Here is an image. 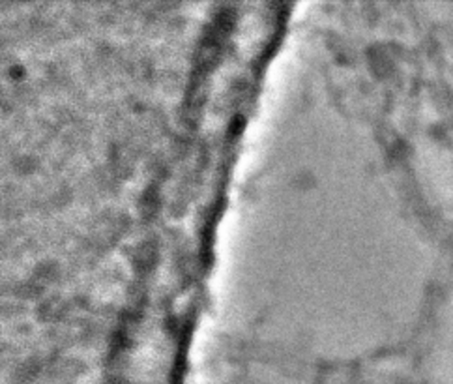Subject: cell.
Wrapping results in <instances>:
<instances>
[]
</instances>
